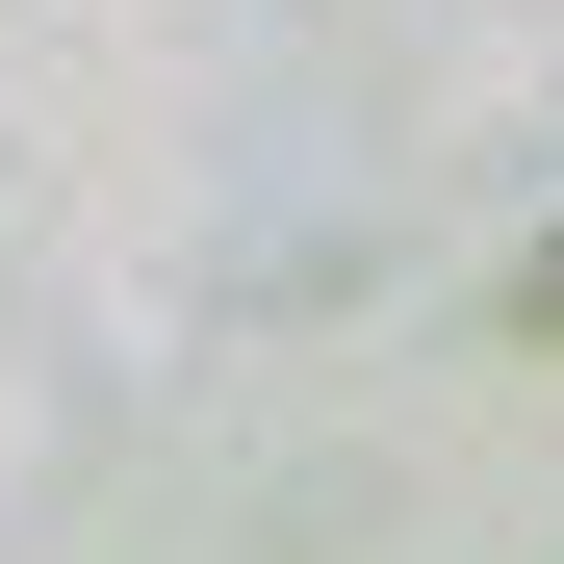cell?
Instances as JSON below:
<instances>
[]
</instances>
